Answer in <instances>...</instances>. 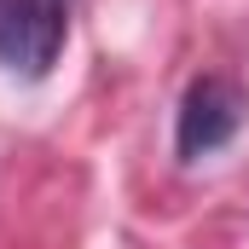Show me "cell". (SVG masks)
<instances>
[{"instance_id":"1","label":"cell","mask_w":249,"mask_h":249,"mask_svg":"<svg viewBox=\"0 0 249 249\" xmlns=\"http://www.w3.org/2000/svg\"><path fill=\"white\" fill-rule=\"evenodd\" d=\"M70 0H0V64L41 81L64 53Z\"/></svg>"},{"instance_id":"2","label":"cell","mask_w":249,"mask_h":249,"mask_svg":"<svg viewBox=\"0 0 249 249\" xmlns=\"http://www.w3.org/2000/svg\"><path fill=\"white\" fill-rule=\"evenodd\" d=\"M244 116H249V99H244L238 81H226V75L191 81L186 99H180V127H174L180 162H203V157H214L220 145H232L238 127H244Z\"/></svg>"}]
</instances>
